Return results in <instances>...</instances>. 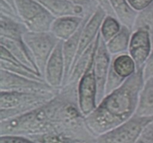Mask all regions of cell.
Wrapping results in <instances>:
<instances>
[{
	"label": "cell",
	"instance_id": "obj_17",
	"mask_svg": "<svg viewBox=\"0 0 153 143\" xmlns=\"http://www.w3.org/2000/svg\"><path fill=\"white\" fill-rule=\"evenodd\" d=\"M18 16L26 27L48 11L36 0H14Z\"/></svg>",
	"mask_w": 153,
	"mask_h": 143
},
{
	"label": "cell",
	"instance_id": "obj_33",
	"mask_svg": "<svg viewBox=\"0 0 153 143\" xmlns=\"http://www.w3.org/2000/svg\"><path fill=\"white\" fill-rule=\"evenodd\" d=\"M5 1H7L8 4H10V5L12 6V7H13V8L16 9V7H15V3H14V0H4Z\"/></svg>",
	"mask_w": 153,
	"mask_h": 143
},
{
	"label": "cell",
	"instance_id": "obj_23",
	"mask_svg": "<svg viewBox=\"0 0 153 143\" xmlns=\"http://www.w3.org/2000/svg\"><path fill=\"white\" fill-rule=\"evenodd\" d=\"M131 34L132 31L123 25L120 31L108 42L105 43L108 50L112 56L128 52Z\"/></svg>",
	"mask_w": 153,
	"mask_h": 143
},
{
	"label": "cell",
	"instance_id": "obj_14",
	"mask_svg": "<svg viewBox=\"0 0 153 143\" xmlns=\"http://www.w3.org/2000/svg\"><path fill=\"white\" fill-rule=\"evenodd\" d=\"M85 16H64L56 17L52 22L50 31L60 40L65 41L78 31Z\"/></svg>",
	"mask_w": 153,
	"mask_h": 143
},
{
	"label": "cell",
	"instance_id": "obj_3",
	"mask_svg": "<svg viewBox=\"0 0 153 143\" xmlns=\"http://www.w3.org/2000/svg\"><path fill=\"white\" fill-rule=\"evenodd\" d=\"M53 92L0 91V121H5L38 108L57 94Z\"/></svg>",
	"mask_w": 153,
	"mask_h": 143
},
{
	"label": "cell",
	"instance_id": "obj_12",
	"mask_svg": "<svg viewBox=\"0 0 153 143\" xmlns=\"http://www.w3.org/2000/svg\"><path fill=\"white\" fill-rule=\"evenodd\" d=\"M106 16H107V13H106L105 10L102 7L99 6L96 11L93 13L91 17L85 23L83 30L82 31V34H81L79 49H78L76 59L73 63V67L75 63L79 59V57L95 41L97 35L100 32L102 21L104 20ZM73 67H72V68H73Z\"/></svg>",
	"mask_w": 153,
	"mask_h": 143
},
{
	"label": "cell",
	"instance_id": "obj_31",
	"mask_svg": "<svg viewBox=\"0 0 153 143\" xmlns=\"http://www.w3.org/2000/svg\"><path fill=\"white\" fill-rule=\"evenodd\" d=\"M143 73L144 80H146V79H149V78L153 77V46L150 55H149V58L146 61V64H144Z\"/></svg>",
	"mask_w": 153,
	"mask_h": 143
},
{
	"label": "cell",
	"instance_id": "obj_6",
	"mask_svg": "<svg viewBox=\"0 0 153 143\" xmlns=\"http://www.w3.org/2000/svg\"><path fill=\"white\" fill-rule=\"evenodd\" d=\"M137 71L135 62L128 52L113 55L105 85V95L120 87Z\"/></svg>",
	"mask_w": 153,
	"mask_h": 143
},
{
	"label": "cell",
	"instance_id": "obj_28",
	"mask_svg": "<svg viewBox=\"0 0 153 143\" xmlns=\"http://www.w3.org/2000/svg\"><path fill=\"white\" fill-rule=\"evenodd\" d=\"M0 143H39L24 136H1Z\"/></svg>",
	"mask_w": 153,
	"mask_h": 143
},
{
	"label": "cell",
	"instance_id": "obj_25",
	"mask_svg": "<svg viewBox=\"0 0 153 143\" xmlns=\"http://www.w3.org/2000/svg\"><path fill=\"white\" fill-rule=\"evenodd\" d=\"M140 28H143L149 31L153 43V2L149 7L137 13L132 31Z\"/></svg>",
	"mask_w": 153,
	"mask_h": 143
},
{
	"label": "cell",
	"instance_id": "obj_8",
	"mask_svg": "<svg viewBox=\"0 0 153 143\" xmlns=\"http://www.w3.org/2000/svg\"><path fill=\"white\" fill-rule=\"evenodd\" d=\"M0 89L24 92H53L60 90L51 87L46 81L34 80L4 70L0 71Z\"/></svg>",
	"mask_w": 153,
	"mask_h": 143
},
{
	"label": "cell",
	"instance_id": "obj_15",
	"mask_svg": "<svg viewBox=\"0 0 153 143\" xmlns=\"http://www.w3.org/2000/svg\"><path fill=\"white\" fill-rule=\"evenodd\" d=\"M94 13H90L87 14L85 16V21L80 26V28L78 29V31L72 37H70L68 40L63 41V53H64V62H65V75H64L63 87L67 84L69 76H70V73L71 72L72 67H73L75 59H76V54H77L78 49H79L81 34H82L84 26Z\"/></svg>",
	"mask_w": 153,
	"mask_h": 143
},
{
	"label": "cell",
	"instance_id": "obj_19",
	"mask_svg": "<svg viewBox=\"0 0 153 143\" xmlns=\"http://www.w3.org/2000/svg\"><path fill=\"white\" fill-rule=\"evenodd\" d=\"M100 32H99L95 41L84 52V53L79 57L77 61L75 63L73 68H72L71 72L70 73V76H69L67 84L78 83L79 82V79L83 76L85 72L88 69L90 63L91 62L93 58L94 57L96 51H97V46H98L99 40H100Z\"/></svg>",
	"mask_w": 153,
	"mask_h": 143
},
{
	"label": "cell",
	"instance_id": "obj_22",
	"mask_svg": "<svg viewBox=\"0 0 153 143\" xmlns=\"http://www.w3.org/2000/svg\"><path fill=\"white\" fill-rule=\"evenodd\" d=\"M108 2L118 20L132 31L138 12L131 8L127 0H108Z\"/></svg>",
	"mask_w": 153,
	"mask_h": 143
},
{
	"label": "cell",
	"instance_id": "obj_9",
	"mask_svg": "<svg viewBox=\"0 0 153 143\" xmlns=\"http://www.w3.org/2000/svg\"><path fill=\"white\" fill-rule=\"evenodd\" d=\"M112 55L100 34V40L94 57V75L97 84V105L105 96V85Z\"/></svg>",
	"mask_w": 153,
	"mask_h": 143
},
{
	"label": "cell",
	"instance_id": "obj_1",
	"mask_svg": "<svg viewBox=\"0 0 153 143\" xmlns=\"http://www.w3.org/2000/svg\"><path fill=\"white\" fill-rule=\"evenodd\" d=\"M78 83H68L47 103L19 116L1 121V136L30 137L46 133L64 134L79 143H96L78 101Z\"/></svg>",
	"mask_w": 153,
	"mask_h": 143
},
{
	"label": "cell",
	"instance_id": "obj_18",
	"mask_svg": "<svg viewBox=\"0 0 153 143\" xmlns=\"http://www.w3.org/2000/svg\"><path fill=\"white\" fill-rule=\"evenodd\" d=\"M0 44L1 46L5 48L14 58H16V59L28 66L31 69L40 73L35 64V61L24 41H16V40L6 38V37H0Z\"/></svg>",
	"mask_w": 153,
	"mask_h": 143
},
{
	"label": "cell",
	"instance_id": "obj_30",
	"mask_svg": "<svg viewBox=\"0 0 153 143\" xmlns=\"http://www.w3.org/2000/svg\"><path fill=\"white\" fill-rule=\"evenodd\" d=\"M127 1L131 8L139 12L149 7L153 2V0H127Z\"/></svg>",
	"mask_w": 153,
	"mask_h": 143
},
{
	"label": "cell",
	"instance_id": "obj_16",
	"mask_svg": "<svg viewBox=\"0 0 153 143\" xmlns=\"http://www.w3.org/2000/svg\"><path fill=\"white\" fill-rule=\"evenodd\" d=\"M55 17L64 16H80L85 17L87 13L82 6L76 5L68 0H36ZM94 13V12H93Z\"/></svg>",
	"mask_w": 153,
	"mask_h": 143
},
{
	"label": "cell",
	"instance_id": "obj_11",
	"mask_svg": "<svg viewBox=\"0 0 153 143\" xmlns=\"http://www.w3.org/2000/svg\"><path fill=\"white\" fill-rule=\"evenodd\" d=\"M65 75V62L63 53V41L60 40L49 57L45 69V81L55 89L63 87Z\"/></svg>",
	"mask_w": 153,
	"mask_h": 143
},
{
	"label": "cell",
	"instance_id": "obj_21",
	"mask_svg": "<svg viewBox=\"0 0 153 143\" xmlns=\"http://www.w3.org/2000/svg\"><path fill=\"white\" fill-rule=\"evenodd\" d=\"M134 115L141 117L153 116V77L145 80L139 94Z\"/></svg>",
	"mask_w": 153,
	"mask_h": 143
},
{
	"label": "cell",
	"instance_id": "obj_29",
	"mask_svg": "<svg viewBox=\"0 0 153 143\" xmlns=\"http://www.w3.org/2000/svg\"><path fill=\"white\" fill-rule=\"evenodd\" d=\"M137 143H153V121L144 129Z\"/></svg>",
	"mask_w": 153,
	"mask_h": 143
},
{
	"label": "cell",
	"instance_id": "obj_4",
	"mask_svg": "<svg viewBox=\"0 0 153 143\" xmlns=\"http://www.w3.org/2000/svg\"><path fill=\"white\" fill-rule=\"evenodd\" d=\"M23 41L35 61L39 73L44 78L48 60L60 40L51 31L33 32L28 31L24 34Z\"/></svg>",
	"mask_w": 153,
	"mask_h": 143
},
{
	"label": "cell",
	"instance_id": "obj_24",
	"mask_svg": "<svg viewBox=\"0 0 153 143\" xmlns=\"http://www.w3.org/2000/svg\"><path fill=\"white\" fill-rule=\"evenodd\" d=\"M122 23L118 19L111 15H108L102 21L100 32L101 37L105 43L113 38L122 28Z\"/></svg>",
	"mask_w": 153,
	"mask_h": 143
},
{
	"label": "cell",
	"instance_id": "obj_20",
	"mask_svg": "<svg viewBox=\"0 0 153 143\" xmlns=\"http://www.w3.org/2000/svg\"><path fill=\"white\" fill-rule=\"evenodd\" d=\"M26 25L19 19L0 15V37L23 42V36L28 31Z\"/></svg>",
	"mask_w": 153,
	"mask_h": 143
},
{
	"label": "cell",
	"instance_id": "obj_2",
	"mask_svg": "<svg viewBox=\"0 0 153 143\" xmlns=\"http://www.w3.org/2000/svg\"><path fill=\"white\" fill-rule=\"evenodd\" d=\"M143 68L138 69L120 87L106 94L95 110L85 117L90 131L98 137L134 116L144 84Z\"/></svg>",
	"mask_w": 153,
	"mask_h": 143
},
{
	"label": "cell",
	"instance_id": "obj_5",
	"mask_svg": "<svg viewBox=\"0 0 153 143\" xmlns=\"http://www.w3.org/2000/svg\"><path fill=\"white\" fill-rule=\"evenodd\" d=\"M152 121L153 116L134 115L123 124L97 137L96 143H137L144 129Z\"/></svg>",
	"mask_w": 153,
	"mask_h": 143
},
{
	"label": "cell",
	"instance_id": "obj_27",
	"mask_svg": "<svg viewBox=\"0 0 153 143\" xmlns=\"http://www.w3.org/2000/svg\"><path fill=\"white\" fill-rule=\"evenodd\" d=\"M0 11H1V14L5 15V16L13 18V19L21 20L20 18L18 16L16 9L13 8L10 4H8L4 0H0Z\"/></svg>",
	"mask_w": 153,
	"mask_h": 143
},
{
	"label": "cell",
	"instance_id": "obj_32",
	"mask_svg": "<svg viewBox=\"0 0 153 143\" xmlns=\"http://www.w3.org/2000/svg\"><path fill=\"white\" fill-rule=\"evenodd\" d=\"M97 1H98L100 7H102L105 10L108 15H111V16H115L113 10H112L110 4H109L108 0H97ZM115 17H116V16H115Z\"/></svg>",
	"mask_w": 153,
	"mask_h": 143
},
{
	"label": "cell",
	"instance_id": "obj_10",
	"mask_svg": "<svg viewBox=\"0 0 153 143\" xmlns=\"http://www.w3.org/2000/svg\"><path fill=\"white\" fill-rule=\"evenodd\" d=\"M152 46V37L147 30L140 28L132 31L128 52L135 62L137 70L143 68Z\"/></svg>",
	"mask_w": 153,
	"mask_h": 143
},
{
	"label": "cell",
	"instance_id": "obj_7",
	"mask_svg": "<svg viewBox=\"0 0 153 143\" xmlns=\"http://www.w3.org/2000/svg\"><path fill=\"white\" fill-rule=\"evenodd\" d=\"M94 57L78 82L79 106L85 117L92 113L97 106V84L94 75Z\"/></svg>",
	"mask_w": 153,
	"mask_h": 143
},
{
	"label": "cell",
	"instance_id": "obj_26",
	"mask_svg": "<svg viewBox=\"0 0 153 143\" xmlns=\"http://www.w3.org/2000/svg\"><path fill=\"white\" fill-rule=\"evenodd\" d=\"M76 5L82 6L85 8L87 13L95 12L97 7L100 6L97 0H68Z\"/></svg>",
	"mask_w": 153,
	"mask_h": 143
},
{
	"label": "cell",
	"instance_id": "obj_13",
	"mask_svg": "<svg viewBox=\"0 0 153 143\" xmlns=\"http://www.w3.org/2000/svg\"><path fill=\"white\" fill-rule=\"evenodd\" d=\"M0 68L34 80L45 81L44 78L13 56L4 47L0 49Z\"/></svg>",
	"mask_w": 153,
	"mask_h": 143
}]
</instances>
